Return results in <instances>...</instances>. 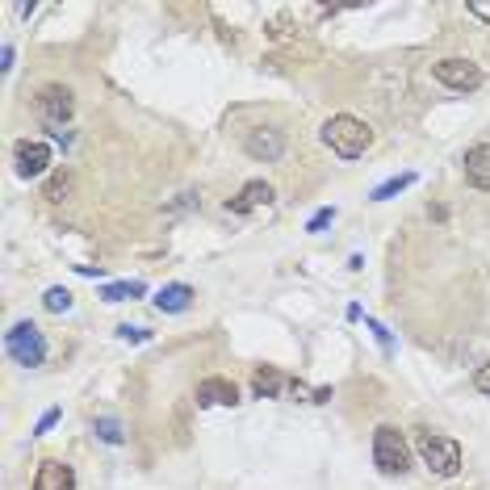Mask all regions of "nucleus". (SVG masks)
I'll return each mask as SVG.
<instances>
[{
	"instance_id": "1",
	"label": "nucleus",
	"mask_w": 490,
	"mask_h": 490,
	"mask_svg": "<svg viewBox=\"0 0 490 490\" xmlns=\"http://www.w3.org/2000/svg\"><path fill=\"white\" fill-rule=\"evenodd\" d=\"M323 143H327L340 160H361V156L373 147V130H369L361 118H352V113H335V118L323 126Z\"/></svg>"
},
{
	"instance_id": "2",
	"label": "nucleus",
	"mask_w": 490,
	"mask_h": 490,
	"mask_svg": "<svg viewBox=\"0 0 490 490\" xmlns=\"http://www.w3.org/2000/svg\"><path fill=\"white\" fill-rule=\"evenodd\" d=\"M415 449H419V457H423V466H428L436 478H457V474H461V444L449 441V436L419 432Z\"/></svg>"
},
{
	"instance_id": "3",
	"label": "nucleus",
	"mask_w": 490,
	"mask_h": 490,
	"mask_svg": "<svg viewBox=\"0 0 490 490\" xmlns=\"http://www.w3.org/2000/svg\"><path fill=\"white\" fill-rule=\"evenodd\" d=\"M4 352L17 361V365L25 369H38L42 361H47V335L34 327V323H13L9 335H4Z\"/></svg>"
},
{
	"instance_id": "4",
	"label": "nucleus",
	"mask_w": 490,
	"mask_h": 490,
	"mask_svg": "<svg viewBox=\"0 0 490 490\" xmlns=\"http://www.w3.org/2000/svg\"><path fill=\"white\" fill-rule=\"evenodd\" d=\"M373 466L381 474H406V466H411V449H406L403 432L390 428V423H381L373 432Z\"/></svg>"
},
{
	"instance_id": "5",
	"label": "nucleus",
	"mask_w": 490,
	"mask_h": 490,
	"mask_svg": "<svg viewBox=\"0 0 490 490\" xmlns=\"http://www.w3.org/2000/svg\"><path fill=\"white\" fill-rule=\"evenodd\" d=\"M34 113H38V118H42L47 126L72 122V113H76L72 88H63V85H42V88H38V97H34Z\"/></svg>"
},
{
	"instance_id": "6",
	"label": "nucleus",
	"mask_w": 490,
	"mask_h": 490,
	"mask_svg": "<svg viewBox=\"0 0 490 490\" xmlns=\"http://www.w3.org/2000/svg\"><path fill=\"white\" fill-rule=\"evenodd\" d=\"M432 76L444 88H453V93H474L482 85V67L469 59H436L432 63Z\"/></svg>"
},
{
	"instance_id": "7",
	"label": "nucleus",
	"mask_w": 490,
	"mask_h": 490,
	"mask_svg": "<svg viewBox=\"0 0 490 490\" xmlns=\"http://www.w3.org/2000/svg\"><path fill=\"white\" fill-rule=\"evenodd\" d=\"M244 151L260 164H277L285 156V135L281 130H272V126H256V130H247Z\"/></svg>"
},
{
	"instance_id": "8",
	"label": "nucleus",
	"mask_w": 490,
	"mask_h": 490,
	"mask_svg": "<svg viewBox=\"0 0 490 490\" xmlns=\"http://www.w3.org/2000/svg\"><path fill=\"white\" fill-rule=\"evenodd\" d=\"M13 160H17V176H42V172L50 168V143H30V138H22L17 147H13Z\"/></svg>"
},
{
	"instance_id": "9",
	"label": "nucleus",
	"mask_w": 490,
	"mask_h": 490,
	"mask_svg": "<svg viewBox=\"0 0 490 490\" xmlns=\"http://www.w3.org/2000/svg\"><path fill=\"white\" fill-rule=\"evenodd\" d=\"M235 403H239V386L231 378L197 381V406H235Z\"/></svg>"
},
{
	"instance_id": "10",
	"label": "nucleus",
	"mask_w": 490,
	"mask_h": 490,
	"mask_svg": "<svg viewBox=\"0 0 490 490\" xmlns=\"http://www.w3.org/2000/svg\"><path fill=\"white\" fill-rule=\"evenodd\" d=\"M461 168H466V181L474 184V189L490 193V143H474V147L466 151Z\"/></svg>"
},
{
	"instance_id": "11",
	"label": "nucleus",
	"mask_w": 490,
	"mask_h": 490,
	"mask_svg": "<svg viewBox=\"0 0 490 490\" xmlns=\"http://www.w3.org/2000/svg\"><path fill=\"white\" fill-rule=\"evenodd\" d=\"M269 201H272V184L247 181L244 189H239V197H231V201H227V214H252V209L269 206Z\"/></svg>"
},
{
	"instance_id": "12",
	"label": "nucleus",
	"mask_w": 490,
	"mask_h": 490,
	"mask_svg": "<svg viewBox=\"0 0 490 490\" xmlns=\"http://www.w3.org/2000/svg\"><path fill=\"white\" fill-rule=\"evenodd\" d=\"M34 490H76V469L63 461H42L34 474Z\"/></svg>"
},
{
	"instance_id": "13",
	"label": "nucleus",
	"mask_w": 490,
	"mask_h": 490,
	"mask_svg": "<svg viewBox=\"0 0 490 490\" xmlns=\"http://www.w3.org/2000/svg\"><path fill=\"white\" fill-rule=\"evenodd\" d=\"M189 307H193V285L184 281H172L156 294V310H164V315H184Z\"/></svg>"
},
{
	"instance_id": "14",
	"label": "nucleus",
	"mask_w": 490,
	"mask_h": 490,
	"mask_svg": "<svg viewBox=\"0 0 490 490\" xmlns=\"http://www.w3.org/2000/svg\"><path fill=\"white\" fill-rule=\"evenodd\" d=\"M285 386H290L285 373H277L272 365H260L256 373H252V390H256V398H281Z\"/></svg>"
},
{
	"instance_id": "15",
	"label": "nucleus",
	"mask_w": 490,
	"mask_h": 490,
	"mask_svg": "<svg viewBox=\"0 0 490 490\" xmlns=\"http://www.w3.org/2000/svg\"><path fill=\"white\" fill-rule=\"evenodd\" d=\"M147 294V285L143 281H110V285H101V298L105 302H126V298H143Z\"/></svg>"
},
{
	"instance_id": "16",
	"label": "nucleus",
	"mask_w": 490,
	"mask_h": 490,
	"mask_svg": "<svg viewBox=\"0 0 490 490\" xmlns=\"http://www.w3.org/2000/svg\"><path fill=\"white\" fill-rule=\"evenodd\" d=\"M415 184V172H403V176H390V181H381L373 193H369V201H390V197H398L403 189H411Z\"/></svg>"
},
{
	"instance_id": "17",
	"label": "nucleus",
	"mask_w": 490,
	"mask_h": 490,
	"mask_svg": "<svg viewBox=\"0 0 490 490\" xmlns=\"http://www.w3.org/2000/svg\"><path fill=\"white\" fill-rule=\"evenodd\" d=\"M72 172H55V176H50L47 181V189H42V197H47V201H67V197H72Z\"/></svg>"
},
{
	"instance_id": "18",
	"label": "nucleus",
	"mask_w": 490,
	"mask_h": 490,
	"mask_svg": "<svg viewBox=\"0 0 490 490\" xmlns=\"http://www.w3.org/2000/svg\"><path fill=\"white\" fill-rule=\"evenodd\" d=\"M93 432H97L105 444H126V432H122V423L118 419H110V415H101V419H93Z\"/></svg>"
},
{
	"instance_id": "19",
	"label": "nucleus",
	"mask_w": 490,
	"mask_h": 490,
	"mask_svg": "<svg viewBox=\"0 0 490 490\" xmlns=\"http://www.w3.org/2000/svg\"><path fill=\"white\" fill-rule=\"evenodd\" d=\"M42 307L50 315H63V310H72V290H63V285H50L47 294H42Z\"/></svg>"
},
{
	"instance_id": "20",
	"label": "nucleus",
	"mask_w": 490,
	"mask_h": 490,
	"mask_svg": "<svg viewBox=\"0 0 490 490\" xmlns=\"http://www.w3.org/2000/svg\"><path fill=\"white\" fill-rule=\"evenodd\" d=\"M118 335H122L126 343H147V340H151L147 327H130V323H122V327H118Z\"/></svg>"
},
{
	"instance_id": "21",
	"label": "nucleus",
	"mask_w": 490,
	"mask_h": 490,
	"mask_svg": "<svg viewBox=\"0 0 490 490\" xmlns=\"http://www.w3.org/2000/svg\"><path fill=\"white\" fill-rule=\"evenodd\" d=\"M331 218H335V209H331V206H323V209H319V214H315V218H310V222H307V231H310V235H319V231H323V227H327V222H331Z\"/></svg>"
},
{
	"instance_id": "22",
	"label": "nucleus",
	"mask_w": 490,
	"mask_h": 490,
	"mask_svg": "<svg viewBox=\"0 0 490 490\" xmlns=\"http://www.w3.org/2000/svg\"><path fill=\"white\" fill-rule=\"evenodd\" d=\"M369 331H373V340H378V343H381V348H386V352H390V348H394V340H390V331L381 327V323H378V319H369Z\"/></svg>"
},
{
	"instance_id": "23",
	"label": "nucleus",
	"mask_w": 490,
	"mask_h": 490,
	"mask_svg": "<svg viewBox=\"0 0 490 490\" xmlns=\"http://www.w3.org/2000/svg\"><path fill=\"white\" fill-rule=\"evenodd\" d=\"M466 9L474 13V17H478V22H486V25H490V0H469Z\"/></svg>"
},
{
	"instance_id": "24",
	"label": "nucleus",
	"mask_w": 490,
	"mask_h": 490,
	"mask_svg": "<svg viewBox=\"0 0 490 490\" xmlns=\"http://www.w3.org/2000/svg\"><path fill=\"white\" fill-rule=\"evenodd\" d=\"M474 386H478V390H482V394H486V398H490V361H486V365L478 369V373H474Z\"/></svg>"
},
{
	"instance_id": "25",
	"label": "nucleus",
	"mask_w": 490,
	"mask_h": 490,
	"mask_svg": "<svg viewBox=\"0 0 490 490\" xmlns=\"http://www.w3.org/2000/svg\"><path fill=\"white\" fill-rule=\"evenodd\" d=\"M55 419H59V406H50L47 415L38 419V428H34V436H42V432H50V423H55Z\"/></svg>"
},
{
	"instance_id": "26",
	"label": "nucleus",
	"mask_w": 490,
	"mask_h": 490,
	"mask_svg": "<svg viewBox=\"0 0 490 490\" xmlns=\"http://www.w3.org/2000/svg\"><path fill=\"white\" fill-rule=\"evenodd\" d=\"M0 67H4V72H9V67H13V47H9V42L0 47Z\"/></svg>"
},
{
	"instance_id": "27",
	"label": "nucleus",
	"mask_w": 490,
	"mask_h": 490,
	"mask_svg": "<svg viewBox=\"0 0 490 490\" xmlns=\"http://www.w3.org/2000/svg\"><path fill=\"white\" fill-rule=\"evenodd\" d=\"M76 272L80 277H101V269H93V264H76Z\"/></svg>"
}]
</instances>
